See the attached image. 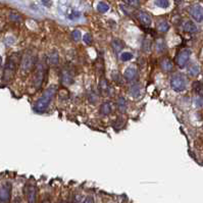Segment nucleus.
Listing matches in <instances>:
<instances>
[{"label": "nucleus", "instance_id": "c756f323", "mask_svg": "<svg viewBox=\"0 0 203 203\" xmlns=\"http://www.w3.org/2000/svg\"><path fill=\"white\" fill-rule=\"evenodd\" d=\"M72 39H74L76 42H78V41H80V39H81V37H82V35H81V32L79 30H74V31L72 32Z\"/></svg>", "mask_w": 203, "mask_h": 203}, {"label": "nucleus", "instance_id": "b1692460", "mask_svg": "<svg viewBox=\"0 0 203 203\" xmlns=\"http://www.w3.org/2000/svg\"><path fill=\"white\" fill-rule=\"evenodd\" d=\"M97 10L101 13H105L106 11L109 10V5L107 4L106 2L104 1H100L98 4H97Z\"/></svg>", "mask_w": 203, "mask_h": 203}, {"label": "nucleus", "instance_id": "f03ea898", "mask_svg": "<svg viewBox=\"0 0 203 203\" xmlns=\"http://www.w3.org/2000/svg\"><path fill=\"white\" fill-rule=\"evenodd\" d=\"M19 59V53H14L7 58L4 70H3V77H2V80L4 82L7 83L13 80L15 74V71H17Z\"/></svg>", "mask_w": 203, "mask_h": 203}, {"label": "nucleus", "instance_id": "423d86ee", "mask_svg": "<svg viewBox=\"0 0 203 203\" xmlns=\"http://www.w3.org/2000/svg\"><path fill=\"white\" fill-rule=\"evenodd\" d=\"M191 56L190 49H182L176 56V62L179 67H185Z\"/></svg>", "mask_w": 203, "mask_h": 203}, {"label": "nucleus", "instance_id": "5701e85b", "mask_svg": "<svg viewBox=\"0 0 203 203\" xmlns=\"http://www.w3.org/2000/svg\"><path fill=\"white\" fill-rule=\"evenodd\" d=\"M157 29L159 32H161V33H165V32H168L169 29L168 23L166 21H160L157 24Z\"/></svg>", "mask_w": 203, "mask_h": 203}, {"label": "nucleus", "instance_id": "a211bd4d", "mask_svg": "<svg viewBox=\"0 0 203 203\" xmlns=\"http://www.w3.org/2000/svg\"><path fill=\"white\" fill-rule=\"evenodd\" d=\"M111 46L113 48V50H115L116 53H119V52H120L121 50H123L125 44L120 39H113L111 41Z\"/></svg>", "mask_w": 203, "mask_h": 203}, {"label": "nucleus", "instance_id": "f704fd0d", "mask_svg": "<svg viewBox=\"0 0 203 203\" xmlns=\"http://www.w3.org/2000/svg\"><path fill=\"white\" fill-rule=\"evenodd\" d=\"M195 103H196V105H197L198 107H200V106H202V105H203V100L201 98H198L196 101H195Z\"/></svg>", "mask_w": 203, "mask_h": 203}, {"label": "nucleus", "instance_id": "4be33fe9", "mask_svg": "<svg viewBox=\"0 0 203 203\" xmlns=\"http://www.w3.org/2000/svg\"><path fill=\"white\" fill-rule=\"evenodd\" d=\"M117 109L120 112H125L127 110V101L124 98V97H119L117 98Z\"/></svg>", "mask_w": 203, "mask_h": 203}, {"label": "nucleus", "instance_id": "7c9ffc66", "mask_svg": "<svg viewBox=\"0 0 203 203\" xmlns=\"http://www.w3.org/2000/svg\"><path fill=\"white\" fill-rule=\"evenodd\" d=\"M83 41H84V43H85V44H87V45H90V44H92V42H93V38H92L91 34H89V33L85 34V35H84V37H83Z\"/></svg>", "mask_w": 203, "mask_h": 203}, {"label": "nucleus", "instance_id": "dca6fc26", "mask_svg": "<svg viewBox=\"0 0 203 203\" xmlns=\"http://www.w3.org/2000/svg\"><path fill=\"white\" fill-rule=\"evenodd\" d=\"M183 29H184L185 32L187 33H195V32H197V27L196 25L192 22V21H187L184 23V25H183Z\"/></svg>", "mask_w": 203, "mask_h": 203}, {"label": "nucleus", "instance_id": "58836bf2", "mask_svg": "<svg viewBox=\"0 0 203 203\" xmlns=\"http://www.w3.org/2000/svg\"><path fill=\"white\" fill-rule=\"evenodd\" d=\"M59 203H66V202H64V201H60Z\"/></svg>", "mask_w": 203, "mask_h": 203}, {"label": "nucleus", "instance_id": "aec40b11", "mask_svg": "<svg viewBox=\"0 0 203 203\" xmlns=\"http://www.w3.org/2000/svg\"><path fill=\"white\" fill-rule=\"evenodd\" d=\"M192 87H193L194 92L196 93V94H197L198 96L203 97V83L198 82V81H196V82H194V83H193Z\"/></svg>", "mask_w": 203, "mask_h": 203}, {"label": "nucleus", "instance_id": "412c9836", "mask_svg": "<svg viewBox=\"0 0 203 203\" xmlns=\"http://www.w3.org/2000/svg\"><path fill=\"white\" fill-rule=\"evenodd\" d=\"M166 49V45H165V42L163 41L162 39H158L157 41L155 42V50L157 53H162L164 52Z\"/></svg>", "mask_w": 203, "mask_h": 203}, {"label": "nucleus", "instance_id": "2f4dec72", "mask_svg": "<svg viewBox=\"0 0 203 203\" xmlns=\"http://www.w3.org/2000/svg\"><path fill=\"white\" fill-rule=\"evenodd\" d=\"M150 46H151V42H150V40L145 39L143 41V49L146 52H149L150 51Z\"/></svg>", "mask_w": 203, "mask_h": 203}, {"label": "nucleus", "instance_id": "c85d7f7f", "mask_svg": "<svg viewBox=\"0 0 203 203\" xmlns=\"http://www.w3.org/2000/svg\"><path fill=\"white\" fill-rule=\"evenodd\" d=\"M124 2L126 3V4H128L132 7H139V5H140L139 0H124Z\"/></svg>", "mask_w": 203, "mask_h": 203}, {"label": "nucleus", "instance_id": "20e7f679", "mask_svg": "<svg viewBox=\"0 0 203 203\" xmlns=\"http://www.w3.org/2000/svg\"><path fill=\"white\" fill-rule=\"evenodd\" d=\"M46 72V64L44 61H40L36 64L35 67V72L33 75V86L35 89H40L43 84L44 78H45Z\"/></svg>", "mask_w": 203, "mask_h": 203}, {"label": "nucleus", "instance_id": "0eeeda50", "mask_svg": "<svg viewBox=\"0 0 203 203\" xmlns=\"http://www.w3.org/2000/svg\"><path fill=\"white\" fill-rule=\"evenodd\" d=\"M11 197V187L8 184L0 186V203H9Z\"/></svg>", "mask_w": 203, "mask_h": 203}, {"label": "nucleus", "instance_id": "cd10ccee", "mask_svg": "<svg viewBox=\"0 0 203 203\" xmlns=\"http://www.w3.org/2000/svg\"><path fill=\"white\" fill-rule=\"evenodd\" d=\"M155 5L160 8H168L169 6L168 0H155Z\"/></svg>", "mask_w": 203, "mask_h": 203}, {"label": "nucleus", "instance_id": "473e14b6", "mask_svg": "<svg viewBox=\"0 0 203 203\" xmlns=\"http://www.w3.org/2000/svg\"><path fill=\"white\" fill-rule=\"evenodd\" d=\"M112 80L115 81V82H116L117 84H120V77L117 72H115L112 74Z\"/></svg>", "mask_w": 203, "mask_h": 203}, {"label": "nucleus", "instance_id": "6ab92c4d", "mask_svg": "<svg viewBox=\"0 0 203 203\" xmlns=\"http://www.w3.org/2000/svg\"><path fill=\"white\" fill-rule=\"evenodd\" d=\"M187 72H188V74L190 76L195 77V76L199 75V72H200V67H199V66L197 63L193 62L188 67V68H187Z\"/></svg>", "mask_w": 203, "mask_h": 203}, {"label": "nucleus", "instance_id": "4c0bfd02", "mask_svg": "<svg viewBox=\"0 0 203 203\" xmlns=\"http://www.w3.org/2000/svg\"><path fill=\"white\" fill-rule=\"evenodd\" d=\"M2 66V58H1V56H0V67H1Z\"/></svg>", "mask_w": 203, "mask_h": 203}, {"label": "nucleus", "instance_id": "c9c22d12", "mask_svg": "<svg viewBox=\"0 0 203 203\" xmlns=\"http://www.w3.org/2000/svg\"><path fill=\"white\" fill-rule=\"evenodd\" d=\"M83 203H93V198H92V197H87V198L84 200Z\"/></svg>", "mask_w": 203, "mask_h": 203}, {"label": "nucleus", "instance_id": "39448f33", "mask_svg": "<svg viewBox=\"0 0 203 203\" xmlns=\"http://www.w3.org/2000/svg\"><path fill=\"white\" fill-rule=\"evenodd\" d=\"M170 87L174 91L182 92L187 87V78L183 74H176L170 79Z\"/></svg>", "mask_w": 203, "mask_h": 203}, {"label": "nucleus", "instance_id": "72a5a7b5", "mask_svg": "<svg viewBox=\"0 0 203 203\" xmlns=\"http://www.w3.org/2000/svg\"><path fill=\"white\" fill-rule=\"evenodd\" d=\"M89 101L92 102V103H96L97 102V96L93 92H91L90 95H89Z\"/></svg>", "mask_w": 203, "mask_h": 203}, {"label": "nucleus", "instance_id": "2eb2a0df", "mask_svg": "<svg viewBox=\"0 0 203 203\" xmlns=\"http://www.w3.org/2000/svg\"><path fill=\"white\" fill-rule=\"evenodd\" d=\"M160 67H161V70L164 71V72H170L173 70L174 64L169 58L164 57V58H162L161 61H160Z\"/></svg>", "mask_w": 203, "mask_h": 203}, {"label": "nucleus", "instance_id": "e433bc0d", "mask_svg": "<svg viewBox=\"0 0 203 203\" xmlns=\"http://www.w3.org/2000/svg\"><path fill=\"white\" fill-rule=\"evenodd\" d=\"M42 203H50V201L48 200V199H44V200L42 201Z\"/></svg>", "mask_w": 203, "mask_h": 203}, {"label": "nucleus", "instance_id": "6e6552de", "mask_svg": "<svg viewBox=\"0 0 203 203\" xmlns=\"http://www.w3.org/2000/svg\"><path fill=\"white\" fill-rule=\"evenodd\" d=\"M190 14L197 23L203 22V7L200 4H194L191 6Z\"/></svg>", "mask_w": 203, "mask_h": 203}, {"label": "nucleus", "instance_id": "7ed1b4c3", "mask_svg": "<svg viewBox=\"0 0 203 203\" xmlns=\"http://www.w3.org/2000/svg\"><path fill=\"white\" fill-rule=\"evenodd\" d=\"M36 61H37V53L34 50H27L25 54L23 55L21 61V70L23 72L28 74L36 67Z\"/></svg>", "mask_w": 203, "mask_h": 203}, {"label": "nucleus", "instance_id": "f8f14e48", "mask_svg": "<svg viewBox=\"0 0 203 203\" xmlns=\"http://www.w3.org/2000/svg\"><path fill=\"white\" fill-rule=\"evenodd\" d=\"M98 89H99V92L102 95H108L109 93H110V91H109L110 88H109V84L106 79L102 78L100 80V82L98 84Z\"/></svg>", "mask_w": 203, "mask_h": 203}, {"label": "nucleus", "instance_id": "ddd939ff", "mask_svg": "<svg viewBox=\"0 0 203 203\" xmlns=\"http://www.w3.org/2000/svg\"><path fill=\"white\" fill-rule=\"evenodd\" d=\"M61 78H62V83L66 85V86H70V85L74 83V78H72L71 72L68 70H64L61 72Z\"/></svg>", "mask_w": 203, "mask_h": 203}, {"label": "nucleus", "instance_id": "4468645a", "mask_svg": "<svg viewBox=\"0 0 203 203\" xmlns=\"http://www.w3.org/2000/svg\"><path fill=\"white\" fill-rule=\"evenodd\" d=\"M47 61L50 66H56L59 61V56H58V52L56 50H52L49 54H48V58Z\"/></svg>", "mask_w": 203, "mask_h": 203}, {"label": "nucleus", "instance_id": "a878e982", "mask_svg": "<svg viewBox=\"0 0 203 203\" xmlns=\"http://www.w3.org/2000/svg\"><path fill=\"white\" fill-rule=\"evenodd\" d=\"M8 18H9V19L11 22H14V23L21 22V19H22L21 14L15 13V11H10L9 14H8Z\"/></svg>", "mask_w": 203, "mask_h": 203}, {"label": "nucleus", "instance_id": "9d476101", "mask_svg": "<svg viewBox=\"0 0 203 203\" xmlns=\"http://www.w3.org/2000/svg\"><path fill=\"white\" fill-rule=\"evenodd\" d=\"M137 18L140 21V23L142 24L143 26L145 27H149V26H151V18H150V15L147 13H145V11H138L137 13Z\"/></svg>", "mask_w": 203, "mask_h": 203}, {"label": "nucleus", "instance_id": "bb28decb", "mask_svg": "<svg viewBox=\"0 0 203 203\" xmlns=\"http://www.w3.org/2000/svg\"><path fill=\"white\" fill-rule=\"evenodd\" d=\"M120 58L121 61H129V60H131L133 58V54L130 51H124L120 53Z\"/></svg>", "mask_w": 203, "mask_h": 203}, {"label": "nucleus", "instance_id": "1a4fd4ad", "mask_svg": "<svg viewBox=\"0 0 203 203\" xmlns=\"http://www.w3.org/2000/svg\"><path fill=\"white\" fill-rule=\"evenodd\" d=\"M26 195L28 199V203H36L37 202V189L34 185H28L26 189Z\"/></svg>", "mask_w": 203, "mask_h": 203}, {"label": "nucleus", "instance_id": "f257e3e1", "mask_svg": "<svg viewBox=\"0 0 203 203\" xmlns=\"http://www.w3.org/2000/svg\"><path fill=\"white\" fill-rule=\"evenodd\" d=\"M56 93V86L55 85H51L49 86L44 93L42 94V96L40 97V99L36 102L35 106H34V109L36 112L38 113H43L45 112L48 107H49V105L51 103L52 99L54 98V95Z\"/></svg>", "mask_w": 203, "mask_h": 203}, {"label": "nucleus", "instance_id": "f3484780", "mask_svg": "<svg viewBox=\"0 0 203 203\" xmlns=\"http://www.w3.org/2000/svg\"><path fill=\"white\" fill-rule=\"evenodd\" d=\"M112 110V105L110 102H103L100 106V113L102 115H109Z\"/></svg>", "mask_w": 203, "mask_h": 203}, {"label": "nucleus", "instance_id": "9b49d317", "mask_svg": "<svg viewBox=\"0 0 203 203\" xmlns=\"http://www.w3.org/2000/svg\"><path fill=\"white\" fill-rule=\"evenodd\" d=\"M136 76H137V68L134 66L127 67L124 72V78L127 80L128 82H132V81L135 80Z\"/></svg>", "mask_w": 203, "mask_h": 203}, {"label": "nucleus", "instance_id": "393cba45", "mask_svg": "<svg viewBox=\"0 0 203 203\" xmlns=\"http://www.w3.org/2000/svg\"><path fill=\"white\" fill-rule=\"evenodd\" d=\"M140 91H141V88H140V85L139 84H134L133 86L130 89V93L133 97H138L140 95Z\"/></svg>", "mask_w": 203, "mask_h": 203}]
</instances>
